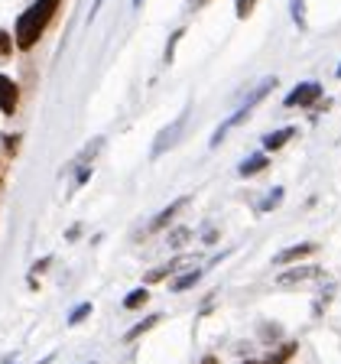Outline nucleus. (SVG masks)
<instances>
[{"label":"nucleus","instance_id":"14","mask_svg":"<svg viewBox=\"0 0 341 364\" xmlns=\"http://www.w3.org/2000/svg\"><path fill=\"white\" fill-rule=\"evenodd\" d=\"M179 264H182V257H175V260H169V264H163V267H156V270H150V273H146V283H159V280H166V277H169V273H173Z\"/></svg>","mask_w":341,"mask_h":364},{"label":"nucleus","instance_id":"11","mask_svg":"<svg viewBox=\"0 0 341 364\" xmlns=\"http://www.w3.org/2000/svg\"><path fill=\"white\" fill-rule=\"evenodd\" d=\"M146 303H150V289L146 287H136L124 296V309H144Z\"/></svg>","mask_w":341,"mask_h":364},{"label":"nucleus","instance_id":"9","mask_svg":"<svg viewBox=\"0 0 341 364\" xmlns=\"http://www.w3.org/2000/svg\"><path fill=\"white\" fill-rule=\"evenodd\" d=\"M293 136H296V127H283V130H276V134H266L264 136V150H283Z\"/></svg>","mask_w":341,"mask_h":364},{"label":"nucleus","instance_id":"1","mask_svg":"<svg viewBox=\"0 0 341 364\" xmlns=\"http://www.w3.org/2000/svg\"><path fill=\"white\" fill-rule=\"evenodd\" d=\"M62 0H36L30 10H23L20 20H16V49H33L39 43V36L45 33L49 20L55 16Z\"/></svg>","mask_w":341,"mask_h":364},{"label":"nucleus","instance_id":"2","mask_svg":"<svg viewBox=\"0 0 341 364\" xmlns=\"http://www.w3.org/2000/svg\"><path fill=\"white\" fill-rule=\"evenodd\" d=\"M273 88H276V78H264V82H260L257 85V91H254V95H250V98L247 101H244V105L241 107H237V111L234 114H231V117H227V121L224 124H221V127L218 130H215V134H212V146H218L221 144V140H224V134H227V130H231V127H237V124H241L244 121V117H247V114L250 111H254V107H257L260 105V101H264L266 98V95H270V91Z\"/></svg>","mask_w":341,"mask_h":364},{"label":"nucleus","instance_id":"10","mask_svg":"<svg viewBox=\"0 0 341 364\" xmlns=\"http://www.w3.org/2000/svg\"><path fill=\"white\" fill-rule=\"evenodd\" d=\"M296 351H299V341H286V345H280V348L273 351V355L266 358L264 364H289V361H293Z\"/></svg>","mask_w":341,"mask_h":364},{"label":"nucleus","instance_id":"30","mask_svg":"<svg viewBox=\"0 0 341 364\" xmlns=\"http://www.w3.org/2000/svg\"><path fill=\"white\" fill-rule=\"evenodd\" d=\"M91 364H94V361H91Z\"/></svg>","mask_w":341,"mask_h":364},{"label":"nucleus","instance_id":"21","mask_svg":"<svg viewBox=\"0 0 341 364\" xmlns=\"http://www.w3.org/2000/svg\"><path fill=\"white\" fill-rule=\"evenodd\" d=\"M293 20H296V26H305V20H303V0H293Z\"/></svg>","mask_w":341,"mask_h":364},{"label":"nucleus","instance_id":"15","mask_svg":"<svg viewBox=\"0 0 341 364\" xmlns=\"http://www.w3.org/2000/svg\"><path fill=\"white\" fill-rule=\"evenodd\" d=\"M156 322H159V316H146V318H144V322H140V326H134V328H130V332H127V335H124V338H127V341L140 338V335H144V332H150V328H153V326H156Z\"/></svg>","mask_w":341,"mask_h":364},{"label":"nucleus","instance_id":"19","mask_svg":"<svg viewBox=\"0 0 341 364\" xmlns=\"http://www.w3.org/2000/svg\"><path fill=\"white\" fill-rule=\"evenodd\" d=\"M280 198H283V189H273V196H266V202L260 205V208H264V212H270V208H276V205H280Z\"/></svg>","mask_w":341,"mask_h":364},{"label":"nucleus","instance_id":"12","mask_svg":"<svg viewBox=\"0 0 341 364\" xmlns=\"http://www.w3.org/2000/svg\"><path fill=\"white\" fill-rule=\"evenodd\" d=\"M315 267H299V270H289V273H283L280 280V287H289V283H303V280H309V277H315Z\"/></svg>","mask_w":341,"mask_h":364},{"label":"nucleus","instance_id":"20","mask_svg":"<svg viewBox=\"0 0 341 364\" xmlns=\"http://www.w3.org/2000/svg\"><path fill=\"white\" fill-rule=\"evenodd\" d=\"M182 33H185V30H175V33H173V39H169V46H166V62H173V55H175V43L182 39Z\"/></svg>","mask_w":341,"mask_h":364},{"label":"nucleus","instance_id":"24","mask_svg":"<svg viewBox=\"0 0 341 364\" xmlns=\"http://www.w3.org/2000/svg\"><path fill=\"white\" fill-rule=\"evenodd\" d=\"M202 364H218V358H215V355H205V358H202Z\"/></svg>","mask_w":341,"mask_h":364},{"label":"nucleus","instance_id":"18","mask_svg":"<svg viewBox=\"0 0 341 364\" xmlns=\"http://www.w3.org/2000/svg\"><path fill=\"white\" fill-rule=\"evenodd\" d=\"M13 46H16V39H10L7 30H0V55H10L13 53Z\"/></svg>","mask_w":341,"mask_h":364},{"label":"nucleus","instance_id":"6","mask_svg":"<svg viewBox=\"0 0 341 364\" xmlns=\"http://www.w3.org/2000/svg\"><path fill=\"white\" fill-rule=\"evenodd\" d=\"M182 127H185V114H182V117H179V121H175L169 130H163V134L156 136V144H153V159H156V156H163V153H166V146H173L175 140H179Z\"/></svg>","mask_w":341,"mask_h":364},{"label":"nucleus","instance_id":"28","mask_svg":"<svg viewBox=\"0 0 341 364\" xmlns=\"http://www.w3.org/2000/svg\"><path fill=\"white\" fill-rule=\"evenodd\" d=\"M244 364H257V361H244Z\"/></svg>","mask_w":341,"mask_h":364},{"label":"nucleus","instance_id":"16","mask_svg":"<svg viewBox=\"0 0 341 364\" xmlns=\"http://www.w3.org/2000/svg\"><path fill=\"white\" fill-rule=\"evenodd\" d=\"M91 312H94V306H91V303L75 306V309H72V316H68V326H78V322H85V318H88Z\"/></svg>","mask_w":341,"mask_h":364},{"label":"nucleus","instance_id":"13","mask_svg":"<svg viewBox=\"0 0 341 364\" xmlns=\"http://www.w3.org/2000/svg\"><path fill=\"white\" fill-rule=\"evenodd\" d=\"M198 280H202V270H189V273H182V277H175L169 289H173V293H185V289L195 287Z\"/></svg>","mask_w":341,"mask_h":364},{"label":"nucleus","instance_id":"25","mask_svg":"<svg viewBox=\"0 0 341 364\" xmlns=\"http://www.w3.org/2000/svg\"><path fill=\"white\" fill-rule=\"evenodd\" d=\"M202 4H205V0H192V7H202Z\"/></svg>","mask_w":341,"mask_h":364},{"label":"nucleus","instance_id":"4","mask_svg":"<svg viewBox=\"0 0 341 364\" xmlns=\"http://www.w3.org/2000/svg\"><path fill=\"white\" fill-rule=\"evenodd\" d=\"M16 107H20V88H16L13 78L0 75V111L7 114V117H13Z\"/></svg>","mask_w":341,"mask_h":364},{"label":"nucleus","instance_id":"22","mask_svg":"<svg viewBox=\"0 0 341 364\" xmlns=\"http://www.w3.org/2000/svg\"><path fill=\"white\" fill-rule=\"evenodd\" d=\"M49 264H53V257H43V260H39L36 267H33V273H43V270H45V267H49Z\"/></svg>","mask_w":341,"mask_h":364},{"label":"nucleus","instance_id":"7","mask_svg":"<svg viewBox=\"0 0 341 364\" xmlns=\"http://www.w3.org/2000/svg\"><path fill=\"white\" fill-rule=\"evenodd\" d=\"M185 205H189V198H185V196H182V198H175V202H173V205H166V208H163V212H159V215H156V218H153V221H150V231H163V228H166V225H169V221H173V218H175V215H179V212H182V208H185Z\"/></svg>","mask_w":341,"mask_h":364},{"label":"nucleus","instance_id":"27","mask_svg":"<svg viewBox=\"0 0 341 364\" xmlns=\"http://www.w3.org/2000/svg\"><path fill=\"white\" fill-rule=\"evenodd\" d=\"M4 364H16V361H10V358H7V361H4Z\"/></svg>","mask_w":341,"mask_h":364},{"label":"nucleus","instance_id":"5","mask_svg":"<svg viewBox=\"0 0 341 364\" xmlns=\"http://www.w3.org/2000/svg\"><path fill=\"white\" fill-rule=\"evenodd\" d=\"M315 250H318V244H312V241H305V244H296V247L280 250V254L273 257V264H276V267L296 264V260H305V257H309V254H315Z\"/></svg>","mask_w":341,"mask_h":364},{"label":"nucleus","instance_id":"3","mask_svg":"<svg viewBox=\"0 0 341 364\" xmlns=\"http://www.w3.org/2000/svg\"><path fill=\"white\" fill-rule=\"evenodd\" d=\"M315 98H322V85L318 82H303V85H296V88L289 91L283 105L286 107H312L315 105Z\"/></svg>","mask_w":341,"mask_h":364},{"label":"nucleus","instance_id":"29","mask_svg":"<svg viewBox=\"0 0 341 364\" xmlns=\"http://www.w3.org/2000/svg\"><path fill=\"white\" fill-rule=\"evenodd\" d=\"M338 78H341V65H338Z\"/></svg>","mask_w":341,"mask_h":364},{"label":"nucleus","instance_id":"23","mask_svg":"<svg viewBox=\"0 0 341 364\" xmlns=\"http://www.w3.org/2000/svg\"><path fill=\"white\" fill-rule=\"evenodd\" d=\"M185 237H189V231H175V235L169 237V241H173V244H182V241H185Z\"/></svg>","mask_w":341,"mask_h":364},{"label":"nucleus","instance_id":"8","mask_svg":"<svg viewBox=\"0 0 341 364\" xmlns=\"http://www.w3.org/2000/svg\"><path fill=\"white\" fill-rule=\"evenodd\" d=\"M266 166H270V156H266V153H254V156H247V159L241 163V166H237V173H241L244 179H247V176L264 173Z\"/></svg>","mask_w":341,"mask_h":364},{"label":"nucleus","instance_id":"26","mask_svg":"<svg viewBox=\"0 0 341 364\" xmlns=\"http://www.w3.org/2000/svg\"><path fill=\"white\" fill-rule=\"evenodd\" d=\"M140 4H144V0H134V7H140Z\"/></svg>","mask_w":341,"mask_h":364},{"label":"nucleus","instance_id":"17","mask_svg":"<svg viewBox=\"0 0 341 364\" xmlns=\"http://www.w3.org/2000/svg\"><path fill=\"white\" fill-rule=\"evenodd\" d=\"M254 4H257V0H234V14H237V20H247V16L254 14Z\"/></svg>","mask_w":341,"mask_h":364}]
</instances>
